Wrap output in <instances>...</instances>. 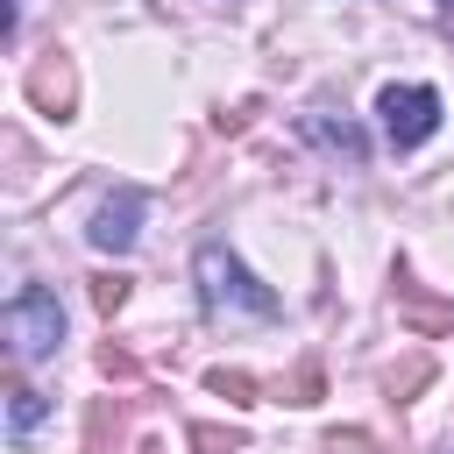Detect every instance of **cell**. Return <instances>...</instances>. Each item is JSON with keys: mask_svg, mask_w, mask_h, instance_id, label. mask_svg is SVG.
Segmentation results:
<instances>
[{"mask_svg": "<svg viewBox=\"0 0 454 454\" xmlns=\"http://www.w3.org/2000/svg\"><path fill=\"white\" fill-rule=\"evenodd\" d=\"M57 340H64V305H57V291L21 284V291L7 298V348H14V362H43V355H57Z\"/></svg>", "mask_w": 454, "mask_h": 454, "instance_id": "cell-2", "label": "cell"}, {"mask_svg": "<svg viewBox=\"0 0 454 454\" xmlns=\"http://www.w3.org/2000/svg\"><path fill=\"white\" fill-rule=\"evenodd\" d=\"M192 277H199V305H206V312H227V319H277V312H284V298H277L270 284H255L248 262H241L227 241H199Z\"/></svg>", "mask_w": 454, "mask_h": 454, "instance_id": "cell-1", "label": "cell"}, {"mask_svg": "<svg viewBox=\"0 0 454 454\" xmlns=\"http://www.w3.org/2000/svg\"><path fill=\"white\" fill-rule=\"evenodd\" d=\"M305 135H312V142H326V149H333V156H348V163H362V156H369V135H362L348 114H340V121H333V114H305Z\"/></svg>", "mask_w": 454, "mask_h": 454, "instance_id": "cell-6", "label": "cell"}, {"mask_svg": "<svg viewBox=\"0 0 454 454\" xmlns=\"http://www.w3.org/2000/svg\"><path fill=\"white\" fill-rule=\"evenodd\" d=\"M376 114H383L390 149H419V142H433V128H440V92H433V85H383V92H376Z\"/></svg>", "mask_w": 454, "mask_h": 454, "instance_id": "cell-3", "label": "cell"}, {"mask_svg": "<svg viewBox=\"0 0 454 454\" xmlns=\"http://www.w3.org/2000/svg\"><path fill=\"white\" fill-rule=\"evenodd\" d=\"M192 440H199L206 454H234V447H241V433H234V426H227V433H220V426H192Z\"/></svg>", "mask_w": 454, "mask_h": 454, "instance_id": "cell-15", "label": "cell"}, {"mask_svg": "<svg viewBox=\"0 0 454 454\" xmlns=\"http://www.w3.org/2000/svg\"><path fill=\"white\" fill-rule=\"evenodd\" d=\"M426 376H433V362H404V369H397V376H390V397H397V404H404V397H411V390H419V383H426Z\"/></svg>", "mask_w": 454, "mask_h": 454, "instance_id": "cell-14", "label": "cell"}, {"mask_svg": "<svg viewBox=\"0 0 454 454\" xmlns=\"http://www.w3.org/2000/svg\"><path fill=\"white\" fill-rule=\"evenodd\" d=\"M135 369H142V362H135V355H128V348H114V340H106V348H99V376H121V383H128V376H135Z\"/></svg>", "mask_w": 454, "mask_h": 454, "instance_id": "cell-13", "label": "cell"}, {"mask_svg": "<svg viewBox=\"0 0 454 454\" xmlns=\"http://www.w3.org/2000/svg\"><path fill=\"white\" fill-rule=\"evenodd\" d=\"M447 454H454V440H447Z\"/></svg>", "mask_w": 454, "mask_h": 454, "instance_id": "cell-17", "label": "cell"}, {"mask_svg": "<svg viewBox=\"0 0 454 454\" xmlns=\"http://www.w3.org/2000/svg\"><path fill=\"white\" fill-rule=\"evenodd\" d=\"M92 305H99V312H121V305H128V277H121V270H114V277H92Z\"/></svg>", "mask_w": 454, "mask_h": 454, "instance_id": "cell-12", "label": "cell"}, {"mask_svg": "<svg viewBox=\"0 0 454 454\" xmlns=\"http://www.w3.org/2000/svg\"><path fill=\"white\" fill-rule=\"evenodd\" d=\"M43 419H50V397H43V390H28V383H14V390H7V433H14V440H28Z\"/></svg>", "mask_w": 454, "mask_h": 454, "instance_id": "cell-8", "label": "cell"}, {"mask_svg": "<svg viewBox=\"0 0 454 454\" xmlns=\"http://www.w3.org/2000/svg\"><path fill=\"white\" fill-rule=\"evenodd\" d=\"M114 440H121V397H99L85 411V454H114Z\"/></svg>", "mask_w": 454, "mask_h": 454, "instance_id": "cell-9", "label": "cell"}, {"mask_svg": "<svg viewBox=\"0 0 454 454\" xmlns=\"http://www.w3.org/2000/svg\"><path fill=\"white\" fill-rule=\"evenodd\" d=\"M397 312H404L419 333H440V326H454V305H440V298H419L404 277H397Z\"/></svg>", "mask_w": 454, "mask_h": 454, "instance_id": "cell-7", "label": "cell"}, {"mask_svg": "<svg viewBox=\"0 0 454 454\" xmlns=\"http://www.w3.org/2000/svg\"><path fill=\"white\" fill-rule=\"evenodd\" d=\"M312 397H319V362L305 355V362L291 369V383H284V404H312Z\"/></svg>", "mask_w": 454, "mask_h": 454, "instance_id": "cell-11", "label": "cell"}, {"mask_svg": "<svg viewBox=\"0 0 454 454\" xmlns=\"http://www.w3.org/2000/svg\"><path fill=\"white\" fill-rule=\"evenodd\" d=\"M28 99H35L43 114H57V121L71 114V99H78V85H71V64H64L57 50H50V57H43L35 71H28Z\"/></svg>", "mask_w": 454, "mask_h": 454, "instance_id": "cell-5", "label": "cell"}, {"mask_svg": "<svg viewBox=\"0 0 454 454\" xmlns=\"http://www.w3.org/2000/svg\"><path fill=\"white\" fill-rule=\"evenodd\" d=\"M326 454H369V433H326Z\"/></svg>", "mask_w": 454, "mask_h": 454, "instance_id": "cell-16", "label": "cell"}, {"mask_svg": "<svg viewBox=\"0 0 454 454\" xmlns=\"http://www.w3.org/2000/svg\"><path fill=\"white\" fill-rule=\"evenodd\" d=\"M142 213H149V192H135V184H121L114 199H99V213H92V248H106V255H128L135 248V234H142Z\"/></svg>", "mask_w": 454, "mask_h": 454, "instance_id": "cell-4", "label": "cell"}, {"mask_svg": "<svg viewBox=\"0 0 454 454\" xmlns=\"http://www.w3.org/2000/svg\"><path fill=\"white\" fill-rule=\"evenodd\" d=\"M206 390H213V397H227V404H255V390H262V383H255L248 369H227V362H220V369H206Z\"/></svg>", "mask_w": 454, "mask_h": 454, "instance_id": "cell-10", "label": "cell"}]
</instances>
